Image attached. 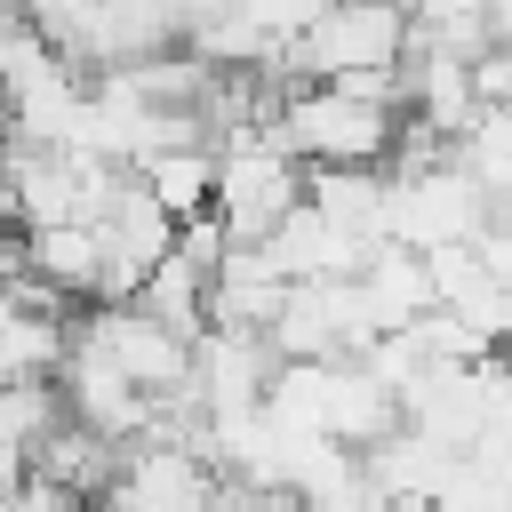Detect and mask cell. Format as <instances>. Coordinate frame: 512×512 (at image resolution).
Listing matches in <instances>:
<instances>
[{
  "label": "cell",
  "instance_id": "6da1fadb",
  "mask_svg": "<svg viewBox=\"0 0 512 512\" xmlns=\"http://www.w3.org/2000/svg\"><path fill=\"white\" fill-rule=\"evenodd\" d=\"M272 136H280L304 168H344V160H376V168H384V152H392V136H400V104H392V96H368V88H352V80H304V88L280 104Z\"/></svg>",
  "mask_w": 512,
  "mask_h": 512
},
{
  "label": "cell",
  "instance_id": "7a4b0ae2",
  "mask_svg": "<svg viewBox=\"0 0 512 512\" xmlns=\"http://www.w3.org/2000/svg\"><path fill=\"white\" fill-rule=\"evenodd\" d=\"M408 0H328L272 64L288 80H344V72H392L408 56Z\"/></svg>",
  "mask_w": 512,
  "mask_h": 512
},
{
  "label": "cell",
  "instance_id": "3957f363",
  "mask_svg": "<svg viewBox=\"0 0 512 512\" xmlns=\"http://www.w3.org/2000/svg\"><path fill=\"white\" fill-rule=\"evenodd\" d=\"M296 200H304V160L272 128L216 152V216H224L232 240H264Z\"/></svg>",
  "mask_w": 512,
  "mask_h": 512
},
{
  "label": "cell",
  "instance_id": "277c9868",
  "mask_svg": "<svg viewBox=\"0 0 512 512\" xmlns=\"http://www.w3.org/2000/svg\"><path fill=\"white\" fill-rule=\"evenodd\" d=\"M72 328H80L88 344H104V352H112V360L152 392V400H160V392H176V384H192V336L160 328L136 296H128V304H88Z\"/></svg>",
  "mask_w": 512,
  "mask_h": 512
},
{
  "label": "cell",
  "instance_id": "5b68a950",
  "mask_svg": "<svg viewBox=\"0 0 512 512\" xmlns=\"http://www.w3.org/2000/svg\"><path fill=\"white\" fill-rule=\"evenodd\" d=\"M32 272H48L72 304H96V280H104V248H96V224H32Z\"/></svg>",
  "mask_w": 512,
  "mask_h": 512
},
{
  "label": "cell",
  "instance_id": "8992f818",
  "mask_svg": "<svg viewBox=\"0 0 512 512\" xmlns=\"http://www.w3.org/2000/svg\"><path fill=\"white\" fill-rule=\"evenodd\" d=\"M136 168H144V184L160 192V208L176 224L216 208V144H168V152H144Z\"/></svg>",
  "mask_w": 512,
  "mask_h": 512
},
{
  "label": "cell",
  "instance_id": "52a82bcc",
  "mask_svg": "<svg viewBox=\"0 0 512 512\" xmlns=\"http://www.w3.org/2000/svg\"><path fill=\"white\" fill-rule=\"evenodd\" d=\"M208 288H216V280L168 248V256L152 264V280L136 288V304H144L160 328H176V336H192V344H200V328H208Z\"/></svg>",
  "mask_w": 512,
  "mask_h": 512
},
{
  "label": "cell",
  "instance_id": "ba28073f",
  "mask_svg": "<svg viewBox=\"0 0 512 512\" xmlns=\"http://www.w3.org/2000/svg\"><path fill=\"white\" fill-rule=\"evenodd\" d=\"M64 352H72V320L0 304V384H8V376H56Z\"/></svg>",
  "mask_w": 512,
  "mask_h": 512
},
{
  "label": "cell",
  "instance_id": "9c48e42d",
  "mask_svg": "<svg viewBox=\"0 0 512 512\" xmlns=\"http://www.w3.org/2000/svg\"><path fill=\"white\" fill-rule=\"evenodd\" d=\"M472 88H480V104H512V40H488L472 56Z\"/></svg>",
  "mask_w": 512,
  "mask_h": 512
}]
</instances>
